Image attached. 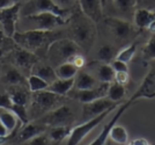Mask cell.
I'll list each match as a JSON object with an SVG mask.
<instances>
[{
	"mask_svg": "<svg viewBox=\"0 0 155 145\" xmlns=\"http://www.w3.org/2000/svg\"><path fill=\"white\" fill-rule=\"evenodd\" d=\"M25 144H29V145H48L51 144V140L48 136V132H41L38 135L34 136L30 139H28Z\"/></svg>",
	"mask_w": 155,
	"mask_h": 145,
	"instance_id": "34",
	"label": "cell"
},
{
	"mask_svg": "<svg viewBox=\"0 0 155 145\" xmlns=\"http://www.w3.org/2000/svg\"><path fill=\"white\" fill-rule=\"evenodd\" d=\"M102 22L117 46H126L139 35L140 29L132 21L117 16H107L102 19Z\"/></svg>",
	"mask_w": 155,
	"mask_h": 145,
	"instance_id": "5",
	"label": "cell"
},
{
	"mask_svg": "<svg viewBox=\"0 0 155 145\" xmlns=\"http://www.w3.org/2000/svg\"><path fill=\"white\" fill-rule=\"evenodd\" d=\"M12 62L15 67H18L20 71H31V67L36 62H38L37 55L31 51H28L23 48L15 49L12 53Z\"/></svg>",
	"mask_w": 155,
	"mask_h": 145,
	"instance_id": "14",
	"label": "cell"
},
{
	"mask_svg": "<svg viewBox=\"0 0 155 145\" xmlns=\"http://www.w3.org/2000/svg\"><path fill=\"white\" fill-rule=\"evenodd\" d=\"M100 84V81L88 71H78L74 77V85L73 88L75 89H88L93 88Z\"/></svg>",
	"mask_w": 155,
	"mask_h": 145,
	"instance_id": "22",
	"label": "cell"
},
{
	"mask_svg": "<svg viewBox=\"0 0 155 145\" xmlns=\"http://www.w3.org/2000/svg\"><path fill=\"white\" fill-rule=\"evenodd\" d=\"M141 99L155 100V66L152 70H149L148 73L145 76L141 85L138 87L136 93L127 101L122 102L120 105L117 107V109H118L117 113L112 116V119L107 123V125L103 128V130L101 131V133L94 139V142L91 143V144L93 145L105 144V142L108 139V133H109L110 128L114 124H116L117 122H118V120L120 119V116L132 106V103H134L138 100H141Z\"/></svg>",
	"mask_w": 155,
	"mask_h": 145,
	"instance_id": "1",
	"label": "cell"
},
{
	"mask_svg": "<svg viewBox=\"0 0 155 145\" xmlns=\"http://www.w3.org/2000/svg\"><path fill=\"white\" fill-rule=\"evenodd\" d=\"M118 106L111 107V108H109L108 110L103 112L102 114H100V115H97V116H95V117H93V119H91V120L84 121L82 123H80V124L77 125V126H72L71 133H70L68 138L66 139V142H67L66 144L77 145V144H79V143H81L96 126H98V124H101V123L103 122V120L105 119L109 114H111V113L116 109Z\"/></svg>",
	"mask_w": 155,
	"mask_h": 145,
	"instance_id": "8",
	"label": "cell"
},
{
	"mask_svg": "<svg viewBox=\"0 0 155 145\" xmlns=\"http://www.w3.org/2000/svg\"><path fill=\"white\" fill-rule=\"evenodd\" d=\"M125 94H126V86L119 85L115 81H111L109 84V88L107 92L108 99H110L111 101H115V102H119L124 99Z\"/></svg>",
	"mask_w": 155,
	"mask_h": 145,
	"instance_id": "30",
	"label": "cell"
},
{
	"mask_svg": "<svg viewBox=\"0 0 155 145\" xmlns=\"http://www.w3.org/2000/svg\"><path fill=\"white\" fill-rule=\"evenodd\" d=\"M138 4H141V7L148 8L152 11L155 9V0H138Z\"/></svg>",
	"mask_w": 155,
	"mask_h": 145,
	"instance_id": "40",
	"label": "cell"
},
{
	"mask_svg": "<svg viewBox=\"0 0 155 145\" xmlns=\"http://www.w3.org/2000/svg\"><path fill=\"white\" fill-rule=\"evenodd\" d=\"M72 130V125H59V126H50L49 130H46L48 136L52 143H61L68 138Z\"/></svg>",
	"mask_w": 155,
	"mask_h": 145,
	"instance_id": "25",
	"label": "cell"
},
{
	"mask_svg": "<svg viewBox=\"0 0 155 145\" xmlns=\"http://www.w3.org/2000/svg\"><path fill=\"white\" fill-rule=\"evenodd\" d=\"M122 103V101L119 102H115L111 101L110 99L105 98H100V99L93 100L91 102H86L82 103V112H81V120L82 122L91 120L93 117H95L97 115L102 114L103 112L108 110L109 108L114 107V106H118Z\"/></svg>",
	"mask_w": 155,
	"mask_h": 145,
	"instance_id": "13",
	"label": "cell"
},
{
	"mask_svg": "<svg viewBox=\"0 0 155 145\" xmlns=\"http://www.w3.org/2000/svg\"><path fill=\"white\" fill-rule=\"evenodd\" d=\"M60 8L68 11V8L73 7L78 2V0H53Z\"/></svg>",
	"mask_w": 155,
	"mask_h": 145,
	"instance_id": "39",
	"label": "cell"
},
{
	"mask_svg": "<svg viewBox=\"0 0 155 145\" xmlns=\"http://www.w3.org/2000/svg\"><path fill=\"white\" fill-rule=\"evenodd\" d=\"M129 144H131V145H149L150 143H149L146 138H136V139H133V140H131Z\"/></svg>",
	"mask_w": 155,
	"mask_h": 145,
	"instance_id": "42",
	"label": "cell"
},
{
	"mask_svg": "<svg viewBox=\"0 0 155 145\" xmlns=\"http://www.w3.org/2000/svg\"><path fill=\"white\" fill-rule=\"evenodd\" d=\"M48 130V126L42 123L37 122H27L23 124V126L16 131V136H15V142L16 143H26L28 139L31 137L38 135L41 132H44Z\"/></svg>",
	"mask_w": 155,
	"mask_h": 145,
	"instance_id": "17",
	"label": "cell"
},
{
	"mask_svg": "<svg viewBox=\"0 0 155 145\" xmlns=\"http://www.w3.org/2000/svg\"><path fill=\"white\" fill-rule=\"evenodd\" d=\"M13 102L9 98L8 93H0V108H6V109H12Z\"/></svg>",
	"mask_w": 155,
	"mask_h": 145,
	"instance_id": "37",
	"label": "cell"
},
{
	"mask_svg": "<svg viewBox=\"0 0 155 145\" xmlns=\"http://www.w3.org/2000/svg\"><path fill=\"white\" fill-rule=\"evenodd\" d=\"M38 13H53L68 18V11L63 9L53 0H26L21 2L20 16H27Z\"/></svg>",
	"mask_w": 155,
	"mask_h": 145,
	"instance_id": "9",
	"label": "cell"
},
{
	"mask_svg": "<svg viewBox=\"0 0 155 145\" xmlns=\"http://www.w3.org/2000/svg\"><path fill=\"white\" fill-rule=\"evenodd\" d=\"M154 12H155V9H154Z\"/></svg>",
	"mask_w": 155,
	"mask_h": 145,
	"instance_id": "44",
	"label": "cell"
},
{
	"mask_svg": "<svg viewBox=\"0 0 155 145\" xmlns=\"http://www.w3.org/2000/svg\"><path fill=\"white\" fill-rule=\"evenodd\" d=\"M108 137L116 144H129V132L126 128L120 124H114L109 130Z\"/></svg>",
	"mask_w": 155,
	"mask_h": 145,
	"instance_id": "27",
	"label": "cell"
},
{
	"mask_svg": "<svg viewBox=\"0 0 155 145\" xmlns=\"http://www.w3.org/2000/svg\"><path fill=\"white\" fill-rule=\"evenodd\" d=\"M110 65H111V67L114 69L115 72H119V71H129V66H127V64L124 63V62H122V60L116 59V58L110 63Z\"/></svg>",
	"mask_w": 155,
	"mask_h": 145,
	"instance_id": "38",
	"label": "cell"
},
{
	"mask_svg": "<svg viewBox=\"0 0 155 145\" xmlns=\"http://www.w3.org/2000/svg\"><path fill=\"white\" fill-rule=\"evenodd\" d=\"M114 81L122 86H127V84H129V81H130L129 71H119V72H115Z\"/></svg>",
	"mask_w": 155,
	"mask_h": 145,
	"instance_id": "35",
	"label": "cell"
},
{
	"mask_svg": "<svg viewBox=\"0 0 155 145\" xmlns=\"http://www.w3.org/2000/svg\"><path fill=\"white\" fill-rule=\"evenodd\" d=\"M141 58L142 62H145V63L155 60V34H153L152 37L142 46Z\"/></svg>",
	"mask_w": 155,
	"mask_h": 145,
	"instance_id": "33",
	"label": "cell"
},
{
	"mask_svg": "<svg viewBox=\"0 0 155 145\" xmlns=\"http://www.w3.org/2000/svg\"><path fill=\"white\" fill-rule=\"evenodd\" d=\"M81 52V49L71 39H57L49 46L45 57L50 62V65L57 66L64 62H68L72 56Z\"/></svg>",
	"mask_w": 155,
	"mask_h": 145,
	"instance_id": "6",
	"label": "cell"
},
{
	"mask_svg": "<svg viewBox=\"0 0 155 145\" xmlns=\"http://www.w3.org/2000/svg\"><path fill=\"white\" fill-rule=\"evenodd\" d=\"M70 35L71 40H73L78 44V46L84 52H89L94 46L97 36L96 23L87 18L82 12L74 15L71 20Z\"/></svg>",
	"mask_w": 155,
	"mask_h": 145,
	"instance_id": "3",
	"label": "cell"
},
{
	"mask_svg": "<svg viewBox=\"0 0 155 145\" xmlns=\"http://www.w3.org/2000/svg\"><path fill=\"white\" fill-rule=\"evenodd\" d=\"M54 71H56L57 78L71 79V78L75 77V74L79 71V69L73 63H71V62H64V63H61V64L56 66Z\"/></svg>",
	"mask_w": 155,
	"mask_h": 145,
	"instance_id": "29",
	"label": "cell"
},
{
	"mask_svg": "<svg viewBox=\"0 0 155 145\" xmlns=\"http://www.w3.org/2000/svg\"><path fill=\"white\" fill-rule=\"evenodd\" d=\"M138 50V43H129L126 46H124L118 52L116 53V59L122 60L124 63L129 64L131 60L133 59L134 55Z\"/></svg>",
	"mask_w": 155,
	"mask_h": 145,
	"instance_id": "31",
	"label": "cell"
},
{
	"mask_svg": "<svg viewBox=\"0 0 155 145\" xmlns=\"http://www.w3.org/2000/svg\"><path fill=\"white\" fill-rule=\"evenodd\" d=\"M7 93L12 100L13 105L27 106L30 101V96L28 95V92L25 89V85L11 86V89Z\"/></svg>",
	"mask_w": 155,
	"mask_h": 145,
	"instance_id": "26",
	"label": "cell"
},
{
	"mask_svg": "<svg viewBox=\"0 0 155 145\" xmlns=\"http://www.w3.org/2000/svg\"><path fill=\"white\" fill-rule=\"evenodd\" d=\"M73 85H74V78H71V79L57 78L56 80H53L51 84H49L46 89L52 93H56L58 95L65 96L73 88Z\"/></svg>",
	"mask_w": 155,
	"mask_h": 145,
	"instance_id": "24",
	"label": "cell"
},
{
	"mask_svg": "<svg viewBox=\"0 0 155 145\" xmlns=\"http://www.w3.org/2000/svg\"><path fill=\"white\" fill-rule=\"evenodd\" d=\"M30 73L38 76L39 78L45 80L48 84H51L53 80L57 79L56 71H54L53 66L50 65V64L42 63V62H36V63L34 64V66L31 67Z\"/></svg>",
	"mask_w": 155,
	"mask_h": 145,
	"instance_id": "23",
	"label": "cell"
},
{
	"mask_svg": "<svg viewBox=\"0 0 155 145\" xmlns=\"http://www.w3.org/2000/svg\"><path fill=\"white\" fill-rule=\"evenodd\" d=\"M109 84L110 83H100L97 86L93 87V88H88V89H75V88H72L67 95L71 96L72 99H75L78 101H80L81 103L91 102L93 100L100 99V98H105L108 88H109Z\"/></svg>",
	"mask_w": 155,
	"mask_h": 145,
	"instance_id": "12",
	"label": "cell"
},
{
	"mask_svg": "<svg viewBox=\"0 0 155 145\" xmlns=\"http://www.w3.org/2000/svg\"><path fill=\"white\" fill-rule=\"evenodd\" d=\"M15 2H18L16 0H0V8H4V7L11 6Z\"/></svg>",
	"mask_w": 155,
	"mask_h": 145,
	"instance_id": "43",
	"label": "cell"
},
{
	"mask_svg": "<svg viewBox=\"0 0 155 145\" xmlns=\"http://www.w3.org/2000/svg\"><path fill=\"white\" fill-rule=\"evenodd\" d=\"M61 37V33L54 30H16L12 40L20 48H23L35 55L46 53L49 46L53 41Z\"/></svg>",
	"mask_w": 155,
	"mask_h": 145,
	"instance_id": "2",
	"label": "cell"
},
{
	"mask_svg": "<svg viewBox=\"0 0 155 145\" xmlns=\"http://www.w3.org/2000/svg\"><path fill=\"white\" fill-rule=\"evenodd\" d=\"M88 72L93 74L100 83H111L114 81L115 71L111 67L110 63H102V62H93L88 64Z\"/></svg>",
	"mask_w": 155,
	"mask_h": 145,
	"instance_id": "16",
	"label": "cell"
},
{
	"mask_svg": "<svg viewBox=\"0 0 155 145\" xmlns=\"http://www.w3.org/2000/svg\"><path fill=\"white\" fill-rule=\"evenodd\" d=\"M138 0H112L114 11L117 13V18L132 21L133 14L137 9Z\"/></svg>",
	"mask_w": 155,
	"mask_h": 145,
	"instance_id": "19",
	"label": "cell"
},
{
	"mask_svg": "<svg viewBox=\"0 0 155 145\" xmlns=\"http://www.w3.org/2000/svg\"><path fill=\"white\" fill-rule=\"evenodd\" d=\"M116 57V46L105 43L102 44L97 49L96 52V60L97 62H102V63H111Z\"/></svg>",
	"mask_w": 155,
	"mask_h": 145,
	"instance_id": "28",
	"label": "cell"
},
{
	"mask_svg": "<svg viewBox=\"0 0 155 145\" xmlns=\"http://www.w3.org/2000/svg\"><path fill=\"white\" fill-rule=\"evenodd\" d=\"M8 137H9V132L6 129V126L2 124L1 121H0V142H4Z\"/></svg>",
	"mask_w": 155,
	"mask_h": 145,
	"instance_id": "41",
	"label": "cell"
},
{
	"mask_svg": "<svg viewBox=\"0 0 155 145\" xmlns=\"http://www.w3.org/2000/svg\"><path fill=\"white\" fill-rule=\"evenodd\" d=\"M132 22L140 30L142 29L148 30L155 22V12L152 9H148V8H145V7H139V8H137L133 14Z\"/></svg>",
	"mask_w": 155,
	"mask_h": 145,
	"instance_id": "18",
	"label": "cell"
},
{
	"mask_svg": "<svg viewBox=\"0 0 155 145\" xmlns=\"http://www.w3.org/2000/svg\"><path fill=\"white\" fill-rule=\"evenodd\" d=\"M68 62L73 63V64L77 66L79 70H80V69H82V67L86 65V59H84V55H82L81 52H78V53H75L74 56H72L71 59L68 60Z\"/></svg>",
	"mask_w": 155,
	"mask_h": 145,
	"instance_id": "36",
	"label": "cell"
},
{
	"mask_svg": "<svg viewBox=\"0 0 155 145\" xmlns=\"http://www.w3.org/2000/svg\"><path fill=\"white\" fill-rule=\"evenodd\" d=\"M68 18L53 13H38L20 16L16 30H56L67 25Z\"/></svg>",
	"mask_w": 155,
	"mask_h": 145,
	"instance_id": "4",
	"label": "cell"
},
{
	"mask_svg": "<svg viewBox=\"0 0 155 145\" xmlns=\"http://www.w3.org/2000/svg\"><path fill=\"white\" fill-rule=\"evenodd\" d=\"M80 11L95 23L103 19V0H78Z\"/></svg>",
	"mask_w": 155,
	"mask_h": 145,
	"instance_id": "15",
	"label": "cell"
},
{
	"mask_svg": "<svg viewBox=\"0 0 155 145\" xmlns=\"http://www.w3.org/2000/svg\"><path fill=\"white\" fill-rule=\"evenodd\" d=\"M49 84L45 80H43L42 78H39L38 76L30 73L29 77L27 78V87L29 89V92H38V91H43L48 88Z\"/></svg>",
	"mask_w": 155,
	"mask_h": 145,
	"instance_id": "32",
	"label": "cell"
},
{
	"mask_svg": "<svg viewBox=\"0 0 155 145\" xmlns=\"http://www.w3.org/2000/svg\"><path fill=\"white\" fill-rule=\"evenodd\" d=\"M0 121L6 126L9 135L18 131L22 124L16 114L12 109H6V108H0Z\"/></svg>",
	"mask_w": 155,
	"mask_h": 145,
	"instance_id": "21",
	"label": "cell"
},
{
	"mask_svg": "<svg viewBox=\"0 0 155 145\" xmlns=\"http://www.w3.org/2000/svg\"><path fill=\"white\" fill-rule=\"evenodd\" d=\"M75 119H77L75 112L73 110L71 106L61 103L54 109L41 116L38 122L50 128V126H59V125H72L75 122Z\"/></svg>",
	"mask_w": 155,
	"mask_h": 145,
	"instance_id": "10",
	"label": "cell"
},
{
	"mask_svg": "<svg viewBox=\"0 0 155 145\" xmlns=\"http://www.w3.org/2000/svg\"><path fill=\"white\" fill-rule=\"evenodd\" d=\"M63 95H58L48 89L32 92L30 96V114L43 116L44 114L61 105Z\"/></svg>",
	"mask_w": 155,
	"mask_h": 145,
	"instance_id": "7",
	"label": "cell"
},
{
	"mask_svg": "<svg viewBox=\"0 0 155 145\" xmlns=\"http://www.w3.org/2000/svg\"><path fill=\"white\" fill-rule=\"evenodd\" d=\"M21 2H15L11 6L0 8V26L2 28L4 35L12 39L16 32L18 22L20 19V8Z\"/></svg>",
	"mask_w": 155,
	"mask_h": 145,
	"instance_id": "11",
	"label": "cell"
},
{
	"mask_svg": "<svg viewBox=\"0 0 155 145\" xmlns=\"http://www.w3.org/2000/svg\"><path fill=\"white\" fill-rule=\"evenodd\" d=\"M1 80L6 84L7 86H19V85H27V79L25 78L23 73L20 71L18 67L14 65L7 66L4 70Z\"/></svg>",
	"mask_w": 155,
	"mask_h": 145,
	"instance_id": "20",
	"label": "cell"
}]
</instances>
